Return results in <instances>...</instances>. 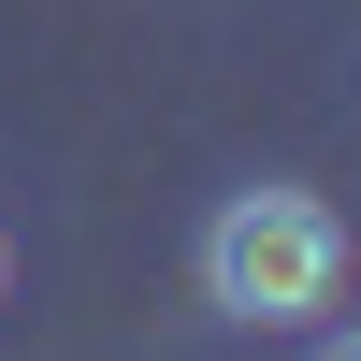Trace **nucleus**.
I'll return each instance as SVG.
<instances>
[{
	"label": "nucleus",
	"mask_w": 361,
	"mask_h": 361,
	"mask_svg": "<svg viewBox=\"0 0 361 361\" xmlns=\"http://www.w3.org/2000/svg\"><path fill=\"white\" fill-rule=\"evenodd\" d=\"M188 260H202V304H217L231 333H318V318L347 304V217L318 188H289V173L231 188Z\"/></svg>",
	"instance_id": "nucleus-1"
},
{
	"label": "nucleus",
	"mask_w": 361,
	"mask_h": 361,
	"mask_svg": "<svg viewBox=\"0 0 361 361\" xmlns=\"http://www.w3.org/2000/svg\"><path fill=\"white\" fill-rule=\"evenodd\" d=\"M304 361H361V318H347V333H318V347H304Z\"/></svg>",
	"instance_id": "nucleus-2"
}]
</instances>
